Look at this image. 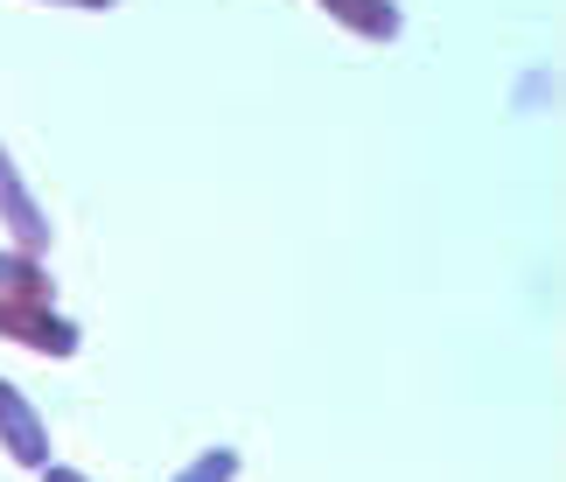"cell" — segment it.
<instances>
[{
  "mask_svg": "<svg viewBox=\"0 0 566 482\" xmlns=\"http://www.w3.org/2000/svg\"><path fill=\"white\" fill-rule=\"evenodd\" d=\"M0 336L8 343H29V349H50V357H77V322L56 315V301H0Z\"/></svg>",
  "mask_w": 566,
  "mask_h": 482,
  "instance_id": "obj_1",
  "label": "cell"
},
{
  "mask_svg": "<svg viewBox=\"0 0 566 482\" xmlns=\"http://www.w3.org/2000/svg\"><path fill=\"white\" fill-rule=\"evenodd\" d=\"M322 8H329L350 35H364V42H391V35L406 29V21H399V0H322Z\"/></svg>",
  "mask_w": 566,
  "mask_h": 482,
  "instance_id": "obj_4",
  "label": "cell"
},
{
  "mask_svg": "<svg viewBox=\"0 0 566 482\" xmlns=\"http://www.w3.org/2000/svg\"><path fill=\"white\" fill-rule=\"evenodd\" d=\"M0 301H56V287L29 252H0Z\"/></svg>",
  "mask_w": 566,
  "mask_h": 482,
  "instance_id": "obj_5",
  "label": "cell"
},
{
  "mask_svg": "<svg viewBox=\"0 0 566 482\" xmlns=\"http://www.w3.org/2000/svg\"><path fill=\"white\" fill-rule=\"evenodd\" d=\"M0 217H8V231L21 238V252H29V259L50 245V217L29 203V189H21V175H14L8 155H0Z\"/></svg>",
  "mask_w": 566,
  "mask_h": 482,
  "instance_id": "obj_3",
  "label": "cell"
},
{
  "mask_svg": "<svg viewBox=\"0 0 566 482\" xmlns=\"http://www.w3.org/2000/svg\"><path fill=\"white\" fill-rule=\"evenodd\" d=\"M42 482H84L77 469H56V462H42Z\"/></svg>",
  "mask_w": 566,
  "mask_h": 482,
  "instance_id": "obj_7",
  "label": "cell"
},
{
  "mask_svg": "<svg viewBox=\"0 0 566 482\" xmlns=\"http://www.w3.org/2000/svg\"><path fill=\"white\" fill-rule=\"evenodd\" d=\"M0 448H8L21 469H42V462H50V427L35 420V406L21 399L8 378H0Z\"/></svg>",
  "mask_w": 566,
  "mask_h": 482,
  "instance_id": "obj_2",
  "label": "cell"
},
{
  "mask_svg": "<svg viewBox=\"0 0 566 482\" xmlns=\"http://www.w3.org/2000/svg\"><path fill=\"white\" fill-rule=\"evenodd\" d=\"M231 475H238V448H210V454H196L176 482H231Z\"/></svg>",
  "mask_w": 566,
  "mask_h": 482,
  "instance_id": "obj_6",
  "label": "cell"
},
{
  "mask_svg": "<svg viewBox=\"0 0 566 482\" xmlns=\"http://www.w3.org/2000/svg\"><path fill=\"white\" fill-rule=\"evenodd\" d=\"M56 8H113V0H56Z\"/></svg>",
  "mask_w": 566,
  "mask_h": 482,
  "instance_id": "obj_8",
  "label": "cell"
}]
</instances>
